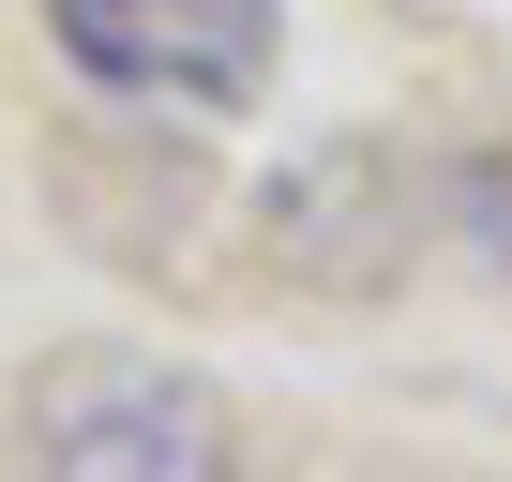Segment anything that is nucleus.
Returning a JSON list of instances; mask_svg holds the SVG:
<instances>
[{
    "label": "nucleus",
    "instance_id": "nucleus-1",
    "mask_svg": "<svg viewBox=\"0 0 512 482\" xmlns=\"http://www.w3.org/2000/svg\"><path fill=\"white\" fill-rule=\"evenodd\" d=\"M46 31L91 91H136V106H256L287 61L272 0H46Z\"/></svg>",
    "mask_w": 512,
    "mask_h": 482
},
{
    "label": "nucleus",
    "instance_id": "nucleus-2",
    "mask_svg": "<svg viewBox=\"0 0 512 482\" xmlns=\"http://www.w3.org/2000/svg\"><path fill=\"white\" fill-rule=\"evenodd\" d=\"M31 452L76 482H211L226 467V407L166 362H76L31 392Z\"/></svg>",
    "mask_w": 512,
    "mask_h": 482
},
{
    "label": "nucleus",
    "instance_id": "nucleus-3",
    "mask_svg": "<svg viewBox=\"0 0 512 482\" xmlns=\"http://www.w3.org/2000/svg\"><path fill=\"white\" fill-rule=\"evenodd\" d=\"M256 226H272V272L287 287H332V302H377L407 272V166L377 136H332L302 151L272 196H256Z\"/></svg>",
    "mask_w": 512,
    "mask_h": 482
},
{
    "label": "nucleus",
    "instance_id": "nucleus-4",
    "mask_svg": "<svg viewBox=\"0 0 512 482\" xmlns=\"http://www.w3.org/2000/svg\"><path fill=\"white\" fill-rule=\"evenodd\" d=\"M467 211H482V257H497V272H512V181H497V166H482V181H467Z\"/></svg>",
    "mask_w": 512,
    "mask_h": 482
}]
</instances>
